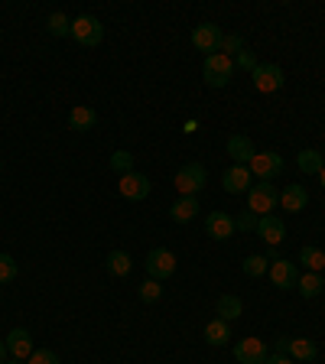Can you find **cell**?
I'll return each instance as SVG.
<instances>
[{"label":"cell","mask_w":325,"mask_h":364,"mask_svg":"<svg viewBox=\"0 0 325 364\" xmlns=\"http://www.w3.org/2000/svg\"><path fill=\"white\" fill-rule=\"evenodd\" d=\"M7 364H26V361H20V358H10V361Z\"/></svg>","instance_id":"cell-39"},{"label":"cell","mask_w":325,"mask_h":364,"mask_svg":"<svg viewBox=\"0 0 325 364\" xmlns=\"http://www.w3.org/2000/svg\"><path fill=\"white\" fill-rule=\"evenodd\" d=\"M26 364H62V361H59V355H55L53 348H36Z\"/></svg>","instance_id":"cell-33"},{"label":"cell","mask_w":325,"mask_h":364,"mask_svg":"<svg viewBox=\"0 0 325 364\" xmlns=\"http://www.w3.org/2000/svg\"><path fill=\"white\" fill-rule=\"evenodd\" d=\"M319 182H322V189H325V169H322V173H319Z\"/></svg>","instance_id":"cell-40"},{"label":"cell","mask_w":325,"mask_h":364,"mask_svg":"<svg viewBox=\"0 0 325 364\" xmlns=\"http://www.w3.org/2000/svg\"><path fill=\"white\" fill-rule=\"evenodd\" d=\"M221 186H225V192H231V196H241V192H250L254 176H250L247 166H231L225 176H221Z\"/></svg>","instance_id":"cell-14"},{"label":"cell","mask_w":325,"mask_h":364,"mask_svg":"<svg viewBox=\"0 0 325 364\" xmlns=\"http://www.w3.org/2000/svg\"><path fill=\"white\" fill-rule=\"evenodd\" d=\"M215 312H218V318H225V322H235V318H241L244 312V303H241V296H218V303H215Z\"/></svg>","instance_id":"cell-19"},{"label":"cell","mask_w":325,"mask_h":364,"mask_svg":"<svg viewBox=\"0 0 325 364\" xmlns=\"http://www.w3.org/2000/svg\"><path fill=\"white\" fill-rule=\"evenodd\" d=\"M221 39H225V33H221V26H215V23H198L196 30H192V46H196L198 53H221Z\"/></svg>","instance_id":"cell-7"},{"label":"cell","mask_w":325,"mask_h":364,"mask_svg":"<svg viewBox=\"0 0 325 364\" xmlns=\"http://www.w3.org/2000/svg\"><path fill=\"white\" fill-rule=\"evenodd\" d=\"M247 169H250V176L257 182H270V179H277V176L283 173V156L280 153H273V150H264V153H257V156L247 163Z\"/></svg>","instance_id":"cell-4"},{"label":"cell","mask_w":325,"mask_h":364,"mask_svg":"<svg viewBox=\"0 0 325 364\" xmlns=\"http://www.w3.org/2000/svg\"><path fill=\"white\" fill-rule=\"evenodd\" d=\"M267 345H264V338H241L235 345V358H238V364H264L267 361Z\"/></svg>","instance_id":"cell-10"},{"label":"cell","mask_w":325,"mask_h":364,"mask_svg":"<svg viewBox=\"0 0 325 364\" xmlns=\"http://www.w3.org/2000/svg\"><path fill=\"white\" fill-rule=\"evenodd\" d=\"M299 264L306 267V273H322L325 270V254L319 247H312V244H306V247L299 250Z\"/></svg>","instance_id":"cell-24"},{"label":"cell","mask_w":325,"mask_h":364,"mask_svg":"<svg viewBox=\"0 0 325 364\" xmlns=\"http://www.w3.org/2000/svg\"><path fill=\"white\" fill-rule=\"evenodd\" d=\"M228 156L235 159V166H247L250 159L257 156V150H254V144H250V136L235 134L231 140H228Z\"/></svg>","instance_id":"cell-15"},{"label":"cell","mask_w":325,"mask_h":364,"mask_svg":"<svg viewBox=\"0 0 325 364\" xmlns=\"http://www.w3.org/2000/svg\"><path fill=\"white\" fill-rule=\"evenodd\" d=\"M250 75H254V88H257L260 95H273V91L283 88V68L273 65V62H267V65L260 62V65L254 68Z\"/></svg>","instance_id":"cell-8"},{"label":"cell","mask_w":325,"mask_h":364,"mask_svg":"<svg viewBox=\"0 0 325 364\" xmlns=\"http://www.w3.org/2000/svg\"><path fill=\"white\" fill-rule=\"evenodd\" d=\"M111 169H114V173H121V176L134 173V156H130L127 150H117V153H111Z\"/></svg>","instance_id":"cell-30"},{"label":"cell","mask_w":325,"mask_h":364,"mask_svg":"<svg viewBox=\"0 0 325 364\" xmlns=\"http://www.w3.org/2000/svg\"><path fill=\"white\" fill-rule=\"evenodd\" d=\"M289 358H299V361H316L319 358V348L312 338H289Z\"/></svg>","instance_id":"cell-23"},{"label":"cell","mask_w":325,"mask_h":364,"mask_svg":"<svg viewBox=\"0 0 325 364\" xmlns=\"http://www.w3.org/2000/svg\"><path fill=\"white\" fill-rule=\"evenodd\" d=\"M117 192H121L127 202H144V198L150 196V179H146L144 173H127L117 182Z\"/></svg>","instance_id":"cell-9"},{"label":"cell","mask_w":325,"mask_h":364,"mask_svg":"<svg viewBox=\"0 0 325 364\" xmlns=\"http://www.w3.org/2000/svg\"><path fill=\"white\" fill-rule=\"evenodd\" d=\"M309 205V192L303 189V186H296V182H289L287 189L280 192V208H287L289 215H299Z\"/></svg>","instance_id":"cell-16"},{"label":"cell","mask_w":325,"mask_h":364,"mask_svg":"<svg viewBox=\"0 0 325 364\" xmlns=\"http://www.w3.org/2000/svg\"><path fill=\"white\" fill-rule=\"evenodd\" d=\"M72 39H75L78 46H101V39H105V26H101L98 16L82 14L78 20H72Z\"/></svg>","instance_id":"cell-5"},{"label":"cell","mask_w":325,"mask_h":364,"mask_svg":"<svg viewBox=\"0 0 325 364\" xmlns=\"http://www.w3.org/2000/svg\"><path fill=\"white\" fill-rule=\"evenodd\" d=\"M267 273H270V280H273V287L277 289H293L296 283H299V270H296V264L293 260H287V257L273 260Z\"/></svg>","instance_id":"cell-11"},{"label":"cell","mask_w":325,"mask_h":364,"mask_svg":"<svg viewBox=\"0 0 325 364\" xmlns=\"http://www.w3.org/2000/svg\"><path fill=\"white\" fill-rule=\"evenodd\" d=\"M235 228H238V231H257V215H254V212H241L235 218Z\"/></svg>","instance_id":"cell-35"},{"label":"cell","mask_w":325,"mask_h":364,"mask_svg":"<svg viewBox=\"0 0 325 364\" xmlns=\"http://www.w3.org/2000/svg\"><path fill=\"white\" fill-rule=\"evenodd\" d=\"M7 351L10 358H20V361H30L33 355V338L26 328H14V332H7Z\"/></svg>","instance_id":"cell-17"},{"label":"cell","mask_w":325,"mask_h":364,"mask_svg":"<svg viewBox=\"0 0 325 364\" xmlns=\"http://www.w3.org/2000/svg\"><path fill=\"white\" fill-rule=\"evenodd\" d=\"M16 280V260L10 254H0V283Z\"/></svg>","instance_id":"cell-32"},{"label":"cell","mask_w":325,"mask_h":364,"mask_svg":"<svg viewBox=\"0 0 325 364\" xmlns=\"http://www.w3.org/2000/svg\"><path fill=\"white\" fill-rule=\"evenodd\" d=\"M130 267H134V260H130L127 250H111L107 254V273L111 277H127Z\"/></svg>","instance_id":"cell-25"},{"label":"cell","mask_w":325,"mask_h":364,"mask_svg":"<svg viewBox=\"0 0 325 364\" xmlns=\"http://www.w3.org/2000/svg\"><path fill=\"white\" fill-rule=\"evenodd\" d=\"M7 355H10V351H7V341H0V364H7Z\"/></svg>","instance_id":"cell-38"},{"label":"cell","mask_w":325,"mask_h":364,"mask_svg":"<svg viewBox=\"0 0 325 364\" xmlns=\"http://www.w3.org/2000/svg\"><path fill=\"white\" fill-rule=\"evenodd\" d=\"M0 173H4V163H0Z\"/></svg>","instance_id":"cell-41"},{"label":"cell","mask_w":325,"mask_h":364,"mask_svg":"<svg viewBox=\"0 0 325 364\" xmlns=\"http://www.w3.org/2000/svg\"><path fill=\"white\" fill-rule=\"evenodd\" d=\"M176 189H179V196H192L196 198L198 192L208 186V169L202 166V163H186V166L176 173Z\"/></svg>","instance_id":"cell-3"},{"label":"cell","mask_w":325,"mask_h":364,"mask_svg":"<svg viewBox=\"0 0 325 364\" xmlns=\"http://www.w3.org/2000/svg\"><path fill=\"white\" fill-rule=\"evenodd\" d=\"M257 65H260V62H257V55H254V53H247V49L235 55V68H244V72H254V68H257Z\"/></svg>","instance_id":"cell-34"},{"label":"cell","mask_w":325,"mask_h":364,"mask_svg":"<svg viewBox=\"0 0 325 364\" xmlns=\"http://www.w3.org/2000/svg\"><path fill=\"white\" fill-rule=\"evenodd\" d=\"M221 53L231 55V59H235L238 53H244V39H241V33H225V39H221Z\"/></svg>","instance_id":"cell-31"},{"label":"cell","mask_w":325,"mask_h":364,"mask_svg":"<svg viewBox=\"0 0 325 364\" xmlns=\"http://www.w3.org/2000/svg\"><path fill=\"white\" fill-rule=\"evenodd\" d=\"M280 205V192L273 189V182H254L247 192V212L260 215H273V208Z\"/></svg>","instance_id":"cell-2"},{"label":"cell","mask_w":325,"mask_h":364,"mask_svg":"<svg viewBox=\"0 0 325 364\" xmlns=\"http://www.w3.org/2000/svg\"><path fill=\"white\" fill-rule=\"evenodd\" d=\"M296 166L303 169L306 176H319L325 169V156L319 150H299L296 153Z\"/></svg>","instance_id":"cell-22"},{"label":"cell","mask_w":325,"mask_h":364,"mask_svg":"<svg viewBox=\"0 0 325 364\" xmlns=\"http://www.w3.org/2000/svg\"><path fill=\"white\" fill-rule=\"evenodd\" d=\"M273 351H277V355H287V351H289V338H287V335L273 338Z\"/></svg>","instance_id":"cell-36"},{"label":"cell","mask_w":325,"mask_h":364,"mask_svg":"<svg viewBox=\"0 0 325 364\" xmlns=\"http://www.w3.org/2000/svg\"><path fill=\"white\" fill-rule=\"evenodd\" d=\"M241 270L247 273V277H264L270 267H267V257H264V254H250V257L241 260Z\"/></svg>","instance_id":"cell-28"},{"label":"cell","mask_w":325,"mask_h":364,"mask_svg":"<svg viewBox=\"0 0 325 364\" xmlns=\"http://www.w3.org/2000/svg\"><path fill=\"white\" fill-rule=\"evenodd\" d=\"M198 215V202L192 196H179L173 202V208H169V218L179 221V225H186V221H192Z\"/></svg>","instance_id":"cell-21"},{"label":"cell","mask_w":325,"mask_h":364,"mask_svg":"<svg viewBox=\"0 0 325 364\" xmlns=\"http://www.w3.org/2000/svg\"><path fill=\"white\" fill-rule=\"evenodd\" d=\"M235 59L225 53H215V55H205V65H202V75H205V85L212 88H225L231 78H235Z\"/></svg>","instance_id":"cell-1"},{"label":"cell","mask_w":325,"mask_h":364,"mask_svg":"<svg viewBox=\"0 0 325 364\" xmlns=\"http://www.w3.org/2000/svg\"><path fill=\"white\" fill-rule=\"evenodd\" d=\"M205 231H208V237H215V241H228L231 235H238L235 228V218L228 212H212L208 218H205Z\"/></svg>","instance_id":"cell-13"},{"label":"cell","mask_w":325,"mask_h":364,"mask_svg":"<svg viewBox=\"0 0 325 364\" xmlns=\"http://www.w3.org/2000/svg\"><path fill=\"white\" fill-rule=\"evenodd\" d=\"M137 296H140V303H156L159 296H163V283L146 277V280L140 283V289H137Z\"/></svg>","instance_id":"cell-29"},{"label":"cell","mask_w":325,"mask_h":364,"mask_svg":"<svg viewBox=\"0 0 325 364\" xmlns=\"http://www.w3.org/2000/svg\"><path fill=\"white\" fill-rule=\"evenodd\" d=\"M257 237L267 241L270 247H277V244L287 237V225H283V218H277V215H260L257 218Z\"/></svg>","instance_id":"cell-12"},{"label":"cell","mask_w":325,"mask_h":364,"mask_svg":"<svg viewBox=\"0 0 325 364\" xmlns=\"http://www.w3.org/2000/svg\"><path fill=\"white\" fill-rule=\"evenodd\" d=\"M296 289H299L306 299H316V296L325 289L322 273H303V277H299V283H296Z\"/></svg>","instance_id":"cell-26"},{"label":"cell","mask_w":325,"mask_h":364,"mask_svg":"<svg viewBox=\"0 0 325 364\" xmlns=\"http://www.w3.org/2000/svg\"><path fill=\"white\" fill-rule=\"evenodd\" d=\"M144 267H146V273H150V280L163 283L166 277H173V273H176V254H173V250H166V247H156V250H150V254H146Z\"/></svg>","instance_id":"cell-6"},{"label":"cell","mask_w":325,"mask_h":364,"mask_svg":"<svg viewBox=\"0 0 325 364\" xmlns=\"http://www.w3.org/2000/svg\"><path fill=\"white\" fill-rule=\"evenodd\" d=\"M46 30H49V36H72V20H68L65 14H49V20H46Z\"/></svg>","instance_id":"cell-27"},{"label":"cell","mask_w":325,"mask_h":364,"mask_svg":"<svg viewBox=\"0 0 325 364\" xmlns=\"http://www.w3.org/2000/svg\"><path fill=\"white\" fill-rule=\"evenodd\" d=\"M98 124V111L88 105H75L72 111H68V127L78 130V134H85V130H91Z\"/></svg>","instance_id":"cell-18"},{"label":"cell","mask_w":325,"mask_h":364,"mask_svg":"<svg viewBox=\"0 0 325 364\" xmlns=\"http://www.w3.org/2000/svg\"><path fill=\"white\" fill-rule=\"evenodd\" d=\"M228 338H231V326H228L225 318H212V322L205 326V341H208L212 348H225Z\"/></svg>","instance_id":"cell-20"},{"label":"cell","mask_w":325,"mask_h":364,"mask_svg":"<svg viewBox=\"0 0 325 364\" xmlns=\"http://www.w3.org/2000/svg\"><path fill=\"white\" fill-rule=\"evenodd\" d=\"M264 364H293V358H289V355H277V351H273V355H267Z\"/></svg>","instance_id":"cell-37"}]
</instances>
